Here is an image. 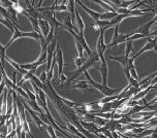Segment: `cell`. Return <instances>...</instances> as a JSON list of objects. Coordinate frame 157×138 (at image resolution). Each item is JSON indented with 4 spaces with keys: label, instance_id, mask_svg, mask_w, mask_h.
Listing matches in <instances>:
<instances>
[{
    "label": "cell",
    "instance_id": "cell-18",
    "mask_svg": "<svg viewBox=\"0 0 157 138\" xmlns=\"http://www.w3.org/2000/svg\"><path fill=\"white\" fill-rule=\"evenodd\" d=\"M112 109H113V102L103 103L99 112H111Z\"/></svg>",
    "mask_w": 157,
    "mask_h": 138
},
{
    "label": "cell",
    "instance_id": "cell-34",
    "mask_svg": "<svg viewBox=\"0 0 157 138\" xmlns=\"http://www.w3.org/2000/svg\"><path fill=\"white\" fill-rule=\"evenodd\" d=\"M10 1H12L13 4H16V3H18V2H19L18 0H10Z\"/></svg>",
    "mask_w": 157,
    "mask_h": 138
},
{
    "label": "cell",
    "instance_id": "cell-6",
    "mask_svg": "<svg viewBox=\"0 0 157 138\" xmlns=\"http://www.w3.org/2000/svg\"><path fill=\"white\" fill-rule=\"evenodd\" d=\"M101 62V65H100V73H101V77H102V84L106 86V80H108V74H109V70H108V65H106V61L105 59L100 61Z\"/></svg>",
    "mask_w": 157,
    "mask_h": 138
},
{
    "label": "cell",
    "instance_id": "cell-2",
    "mask_svg": "<svg viewBox=\"0 0 157 138\" xmlns=\"http://www.w3.org/2000/svg\"><path fill=\"white\" fill-rule=\"evenodd\" d=\"M56 60H57L58 65V76L60 77L63 74V66H64V59H63V53L61 50L60 46H57V50H56Z\"/></svg>",
    "mask_w": 157,
    "mask_h": 138
},
{
    "label": "cell",
    "instance_id": "cell-3",
    "mask_svg": "<svg viewBox=\"0 0 157 138\" xmlns=\"http://www.w3.org/2000/svg\"><path fill=\"white\" fill-rule=\"evenodd\" d=\"M156 23V21L155 20H151V21H149V22H147L145 25H143V26L141 27V28H139L137 30H136L134 31L133 33H141V34H143V35H145L146 37L147 36H149L150 35V29L151 28L153 27V25Z\"/></svg>",
    "mask_w": 157,
    "mask_h": 138
},
{
    "label": "cell",
    "instance_id": "cell-12",
    "mask_svg": "<svg viewBox=\"0 0 157 138\" xmlns=\"http://www.w3.org/2000/svg\"><path fill=\"white\" fill-rule=\"evenodd\" d=\"M118 13L116 12H106V13H100V20H113L115 17H116Z\"/></svg>",
    "mask_w": 157,
    "mask_h": 138
},
{
    "label": "cell",
    "instance_id": "cell-31",
    "mask_svg": "<svg viewBox=\"0 0 157 138\" xmlns=\"http://www.w3.org/2000/svg\"><path fill=\"white\" fill-rule=\"evenodd\" d=\"M26 133L27 132L23 129V130H22V133H21V138H26Z\"/></svg>",
    "mask_w": 157,
    "mask_h": 138
},
{
    "label": "cell",
    "instance_id": "cell-16",
    "mask_svg": "<svg viewBox=\"0 0 157 138\" xmlns=\"http://www.w3.org/2000/svg\"><path fill=\"white\" fill-rule=\"evenodd\" d=\"M75 47H77V50L78 53V57L84 58V52H86V50L84 49V47L82 46V43L78 40H77V39H75Z\"/></svg>",
    "mask_w": 157,
    "mask_h": 138
},
{
    "label": "cell",
    "instance_id": "cell-32",
    "mask_svg": "<svg viewBox=\"0 0 157 138\" xmlns=\"http://www.w3.org/2000/svg\"><path fill=\"white\" fill-rule=\"evenodd\" d=\"M147 1L149 2V3L153 6V5H154V2H155V0H147Z\"/></svg>",
    "mask_w": 157,
    "mask_h": 138
},
{
    "label": "cell",
    "instance_id": "cell-10",
    "mask_svg": "<svg viewBox=\"0 0 157 138\" xmlns=\"http://www.w3.org/2000/svg\"><path fill=\"white\" fill-rule=\"evenodd\" d=\"M28 20H29L30 24L32 25V27L34 28V31L35 32L39 33V34H43L41 33V30L39 28V19H36V18H32V17H28Z\"/></svg>",
    "mask_w": 157,
    "mask_h": 138
},
{
    "label": "cell",
    "instance_id": "cell-25",
    "mask_svg": "<svg viewBox=\"0 0 157 138\" xmlns=\"http://www.w3.org/2000/svg\"><path fill=\"white\" fill-rule=\"evenodd\" d=\"M129 36H130V34H126V35L121 34L119 36V38H118V44L122 43V42H126L128 40V38H129Z\"/></svg>",
    "mask_w": 157,
    "mask_h": 138
},
{
    "label": "cell",
    "instance_id": "cell-7",
    "mask_svg": "<svg viewBox=\"0 0 157 138\" xmlns=\"http://www.w3.org/2000/svg\"><path fill=\"white\" fill-rule=\"evenodd\" d=\"M1 74H2V80H3V81L5 83V84H6L7 88H12L13 90H15V91H16L17 88H18V86H16V84L13 83V80H10V78H8L6 73H5L4 66H1Z\"/></svg>",
    "mask_w": 157,
    "mask_h": 138
},
{
    "label": "cell",
    "instance_id": "cell-33",
    "mask_svg": "<svg viewBox=\"0 0 157 138\" xmlns=\"http://www.w3.org/2000/svg\"><path fill=\"white\" fill-rule=\"evenodd\" d=\"M44 2V0H39V2H38V4H37V8H39L40 7V5H41V3Z\"/></svg>",
    "mask_w": 157,
    "mask_h": 138
},
{
    "label": "cell",
    "instance_id": "cell-15",
    "mask_svg": "<svg viewBox=\"0 0 157 138\" xmlns=\"http://www.w3.org/2000/svg\"><path fill=\"white\" fill-rule=\"evenodd\" d=\"M119 99V95H113V96H105L100 100V103H109V102H113V101Z\"/></svg>",
    "mask_w": 157,
    "mask_h": 138
},
{
    "label": "cell",
    "instance_id": "cell-21",
    "mask_svg": "<svg viewBox=\"0 0 157 138\" xmlns=\"http://www.w3.org/2000/svg\"><path fill=\"white\" fill-rule=\"evenodd\" d=\"M47 93L44 91V90H41V89H39V92L37 93V94H36V96L37 97H39L40 98V100L43 101L44 103H46L47 104Z\"/></svg>",
    "mask_w": 157,
    "mask_h": 138
},
{
    "label": "cell",
    "instance_id": "cell-17",
    "mask_svg": "<svg viewBox=\"0 0 157 138\" xmlns=\"http://www.w3.org/2000/svg\"><path fill=\"white\" fill-rule=\"evenodd\" d=\"M86 62H87L86 58H81V57H78V56L75 58V66H77V68H81Z\"/></svg>",
    "mask_w": 157,
    "mask_h": 138
},
{
    "label": "cell",
    "instance_id": "cell-14",
    "mask_svg": "<svg viewBox=\"0 0 157 138\" xmlns=\"http://www.w3.org/2000/svg\"><path fill=\"white\" fill-rule=\"evenodd\" d=\"M74 89H78V90H89L90 89V86L86 83V81H78V84H75L74 86Z\"/></svg>",
    "mask_w": 157,
    "mask_h": 138
},
{
    "label": "cell",
    "instance_id": "cell-24",
    "mask_svg": "<svg viewBox=\"0 0 157 138\" xmlns=\"http://www.w3.org/2000/svg\"><path fill=\"white\" fill-rule=\"evenodd\" d=\"M1 6H3L5 8H8V7L13 6V3L10 1V0H1Z\"/></svg>",
    "mask_w": 157,
    "mask_h": 138
},
{
    "label": "cell",
    "instance_id": "cell-26",
    "mask_svg": "<svg viewBox=\"0 0 157 138\" xmlns=\"http://www.w3.org/2000/svg\"><path fill=\"white\" fill-rule=\"evenodd\" d=\"M146 129H147L146 127H145V128H133L132 130H131V132L134 133V134H140V133H142L143 131H145Z\"/></svg>",
    "mask_w": 157,
    "mask_h": 138
},
{
    "label": "cell",
    "instance_id": "cell-4",
    "mask_svg": "<svg viewBox=\"0 0 157 138\" xmlns=\"http://www.w3.org/2000/svg\"><path fill=\"white\" fill-rule=\"evenodd\" d=\"M154 50V46H153V39L150 37V36H148V38H147V43L145 44L144 47H143V49L142 50H139V53H136V55H133L132 56V58L133 59H136L139 57L140 55H142L143 53H145L146 50Z\"/></svg>",
    "mask_w": 157,
    "mask_h": 138
},
{
    "label": "cell",
    "instance_id": "cell-8",
    "mask_svg": "<svg viewBox=\"0 0 157 138\" xmlns=\"http://www.w3.org/2000/svg\"><path fill=\"white\" fill-rule=\"evenodd\" d=\"M75 22H77L78 28V35L84 36V30H85V24H84V21L82 20L80 16V13H78V9L77 8V12H75Z\"/></svg>",
    "mask_w": 157,
    "mask_h": 138
},
{
    "label": "cell",
    "instance_id": "cell-28",
    "mask_svg": "<svg viewBox=\"0 0 157 138\" xmlns=\"http://www.w3.org/2000/svg\"><path fill=\"white\" fill-rule=\"evenodd\" d=\"M110 2H112L114 5H116V6H120V4L122 3L121 0H109Z\"/></svg>",
    "mask_w": 157,
    "mask_h": 138
},
{
    "label": "cell",
    "instance_id": "cell-29",
    "mask_svg": "<svg viewBox=\"0 0 157 138\" xmlns=\"http://www.w3.org/2000/svg\"><path fill=\"white\" fill-rule=\"evenodd\" d=\"M153 29H154V30L150 33V35H149V36H155V35L157 36V27H154Z\"/></svg>",
    "mask_w": 157,
    "mask_h": 138
},
{
    "label": "cell",
    "instance_id": "cell-11",
    "mask_svg": "<svg viewBox=\"0 0 157 138\" xmlns=\"http://www.w3.org/2000/svg\"><path fill=\"white\" fill-rule=\"evenodd\" d=\"M110 59L117 61V62H119V63L122 65V67H125V66L128 65V59H129V58H126L125 55H124V56H119V57H114V56H110Z\"/></svg>",
    "mask_w": 157,
    "mask_h": 138
},
{
    "label": "cell",
    "instance_id": "cell-30",
    "mask_svg": "<svg viewBox=\"0 0 157 138\" xmlns=\"http://www.w3.org/2000/svg\"><path fill=\"white\" fill-rule=\"evenodd\" d=\"M66 80H67V77H66L64 74H62V75H61V76H60V80H61V83H65Z\"/></svg>",
    "mask_w": 157,
    "mask_h": 138
},
{
    "label": "cell",
    "instance_id": "cell-13",
    "mask_svg": "<svg viewBox=\"0 0 157 138\" xmlns=\"http://www.w3.org/2000/svg\"><path fill=\"white\" fill-rule=\"evenodd\" d=\"M125 57L126 58H130V54L132 52V41L127 40L125 44Z\"/></svg>",
    "mask_w": 157,
    "mask_h": 138
},
{
    "label": "cell",
    "instance_id": "cell-5",
    "mask_svg": "<svg viewBox=\"0 0 157 138\" xmlns=\"http://www.w3.org/2000/svg\"><path fill=\"white\" fill-rule=\"evenodd\" d=\"M39 28H40L41 33H43V35L44 37H48L50 31H51V26H50L49 22H48L47 20L40 19L39 20Z\"/></svg>",
    "mask_w": 157,
    "mask_h": 138
},
{
    "label": "cell",
    "instance_id": "cell-35",
    "mask_svg": "<svg viewBox=\"0 0 157 138\" xmlns=\"http://www.w3.org/2000/svg\"><path fill=\"white\" fill-rule=\"evenodd\" d=\"M67 138H72V137L71 136V135H69V136H68V137H67Z\"/></svg>",
    "mask_w": 157,
    "mask_h": 138
},
{
    "label": "cell",
    "instance_id": "cell-27",
    "mask_svg": "<svg viewBox=\"0 0 157 138\" xmlns=\"http://www.w3.org/2000/svg\"><path fill=\"white\" fill-rule=\"evenodd\" d=\"M0 47H1V57H6V56H5V50H6V47L5 46H3V44H1V46H0Z\"/></svg>",
    "mask_w": 157,
    "mask_h": 138
},
{
    "label": "cell",
    "instance_id": "cell-9",
    "mask_svg": "<svg viewBox=\"0 0 157 138\" xmlns=\"http://www.w3.org/2000/svg\"><path fill=\"white\" fill-rule=\"evenodd\" d=\"M119 24H117L116 26H115V31H114V36H113V40L109 46H106L108 47H113L115 46H117L118 44V38H119Z\"/></svg>",
    "mask_w": 157,
    "mask_h": 138
},
{
    "label": "cell",
    "instance_id": "cell-22",
    "mask_svg": "<svg viewBox=\"0 0 157 138\" xmlns=\"http://www.w3.org/2000/svg\"><path fill=\"white\" fill-rule=\"evenodd\" d=\"M7 9V12L10 13V17H12V19L13 20H16L17 21V15H18V12H17V9L13 6H12V7H8V8H6Z\"/></svg>",
    "mask_w": 157,
    "mask_h": 138
},
{
    "label": "cell",
    "instance_id": "cell-1",
    "mask_svg": "<svg viewBox=\"0 0 157 138\" xmlns=\"http://www.w3.org/2000/svg\"><path fill=\"white\" fill-rule=\"evenodd\" d=\"M84 74H85V76L87 77V80H89V83H90L91 86H93L95 89L98 90V91L101 93V94L105 95V96H113V95H115L116 93L121 92V89H111V88H109L108 86H103V84H97L96 81L92 80V77L89 75L88 71H85Z\"/></svg>",
    "mask_w": 157,
    "mask_h": 138
},
{
    "label": "cell",
    "instance_id": "cell-23",
    "mask_svg": "<svg viewBox=\"0 0 157 138\" xmlns=\"http://www.w3.org/2000/svg\"><path fill=\"white\" fill-rule=\"evenodd\" d=\"M24 90H25V91H26V93L28 94V96H29L30 99L33 100V101H37V98H36V96L34 95V93H32L31 91H30L29 89L27 88L26 86H24Z\"/></svg>",
    "mask_w": 157,
    "mask_h": 138
},
{
    "label": "cell",
    "instance_id": "cell-19",
    "mask_svg": "<svg viewBox=\"0 0 157 138\" xmlns=\"http://www.w3.org/2000/svg\"><path fill=\"white\" fill-rule=\"evenodd\" d=\"M0 22H1V24H2V25H4L5 27L8 28V29H10V31H12L13 33L15 32V26H13V24L12 23V22H10V21H5V20H4L3 18H2L1 20H0Z\"/></svg>",
    "mask_w": 157,
    "mask_h": 138
},
{
    "label": "cell",
    "instance_id": "cell-20",
    "mask_svg": "<svg viewBox=\"0 0 157 138\" xmlns=\"http://www.w3.org/2000/svg\"><path fill=\"white\" fill-rule=\"evenodd\" d=\"M46 130H47L48 133H49L50 136H51V138H57L56 137V133L54 131V127H53V125H47Z\"/></svg>",
    "mask_w": 157,
    "mask_h": 138
}]
</instances>
